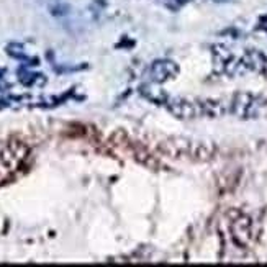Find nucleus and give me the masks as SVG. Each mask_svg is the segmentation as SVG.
<instances>
[{"mask_svg":"<svg viewBox=\"0 0 267 267\" xmlns=\"http://www.w3.org/2000/svg\"><path fill=\"white\" fill-rule=\"evenodd\" d=\"M261 100L251 94H236L231 102V111L239 118H254L259 111Z\"/></svg>","mask_w":267,"mask_h":267,"instance_id":"f257e3e1","label":"nucleus"},{"mask_svg":"<svg viewBox=\"0 0 267 267\" xmlns=\"http://www.w3.org/2000/svg\"><path fill=\"white\" fill-rule=\"evenodd\" d=\"M179 72V67L172 61H156L151 66V79L154 82H164L166 79H171Z\"/></svg>","mask_w":267,"mask_h":267,"instance_id":"f03ea898","label":"nucleus"},{"mask_svg":"<svg viewBox=\"0 0 267 267\" xmlns=\"http://www.w3.org/2000/svg\"><path fill=\"white\" fill-rule=\"evenodd\" d=\"M233 233H235V239L238 241L239 244H246L249 241V236H251V225H249L248 218H241L236 220L233 223Z\"/></svg>","mask_w":267,"mask_h":267,"instance_id":"7ed1b4c3","label":"nucleus"},{"mask_svg":"<svg viewBox=\"0 0 267 267\" xmlns=\"http://www.w3.org/2000/svg\"><path fill=\"white\" fill-rule=\"evenodd\" d=\"M244 64H246L249 69H254V71H266L267 59L259 51H249V53L244 56Z\"/></svg>","mask_w":267,"mask_h":267,"instance_id":"20e7f679","label":"nucleus"},{"mask_svg":"<svg viewBox=\"0 0 267 267\" xmlns=\"http://www.w3.org/2000/svg\"><path fill=\"white\" fill-rule=\"evenodd\" d=\"M8 54L14 56V58H18V59H25L27 61V56L23 53V48H21V45H16V43H12V45H8Z\"/></svg>","mask_w":267,"mask_h":267,"instance_id":"39448f33","label":"nucleus"},{"mask_svg":"<svg viewBox=\"0 0 267 267\" xmlns=\"http://www.w3.org/2000/svg\"><path fill=\"white\" fill-rule=\"evenodd\" d=\"M259 28H262V30H266V31H267V16H262V18H261V23H259Z\"/></svg>","mask_w":267,"mask_h":267,"instance_id":"423d86ee","label":"nucleus"},{"mask_svg":"<svg viewBox=\"0 0 267 267\" xmlns=\"http://www.w3.org/2000/svg\"><path fill=\"white\" fill-rule=\"evenodd\" d=\"M172 2L179 3V5H182V3H185V2H188V0H172Z\"/></svg>","mask_w":267,"mask_h":267,"instance_id":"0eeeda50","label":"nucleus"}]
</instances>
